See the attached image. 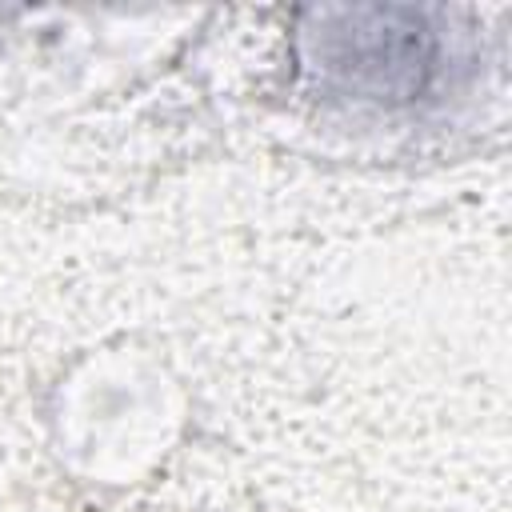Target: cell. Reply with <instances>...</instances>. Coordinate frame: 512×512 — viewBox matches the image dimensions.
Returning <instances> with one entry per match:
<instances>
[{"mask_svg": "<svg viewBox=\"0 0 512 512\" xmlns=\"http://www.w3.org/2000/svg\"><path fill=\"white\" fill-rule=\"evenodd\" d=\"M320 64L372 96H412L432 72V28L416 12H336L320 32Z\"/></svg>", "mask_w": 512, "mask_h": 512, "instance_id": "6da1fadb", "label": "cell"}]
</instances>
